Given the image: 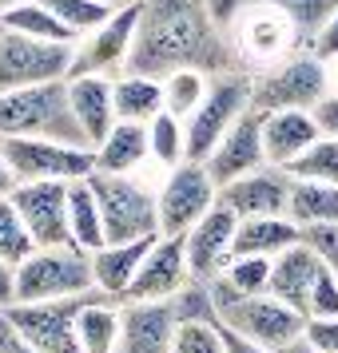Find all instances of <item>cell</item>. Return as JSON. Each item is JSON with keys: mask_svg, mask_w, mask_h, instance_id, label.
Here are the masks:
<instances>
[{"mask_svg": "<svg viewBox=\"0 0 338 353\" xmlns=\"http://www.w3.org/2000/svg\"><path fill=\"white\" fill-rule=\"evenodd\" d=\"M274 8H283L290 20H294V28L299 36L306 40V52H310V40L319 32L322 24L330 20V12L338 8V0H271Z\"/></svg>", "mask_w": 338, "mask_h": 353, "instance_id": "cell-38", "label": "cell"}, {"mask_svg": "<svg viewBox=\"0 0 338 353\" xmlns=\"http://www.w3.org/2000/svg\"><path fill=\"white\" fill-rule=\"evenodd\" d=\"M207 88H211V76L191 72V68L163 76V112H171L176 119H187V115L203 103Z\"/></svg>", "mask_w": 338, "mask_h": 353, "instance_id": "cell-33", "label": "cell"}, {"mask_svg": "<svg viewBox=\"0 0 338 353\" xmlns=\"http://www.w3.org/2000/svg\"><path fill=\"white\" fill-rule=\"evenodd\" d=\"M219 207V187L207 175L203 163H179L167 171L160 194H156V214H160V234L183 239L207 210Z\"/></svg>", "mask_w": 338, "mask_h": 353, "instance_id": "cell-9", "label": "cell"}, {"mask_svg": "<svg viewBox=\"0 0 338 353\" xmlns=\"http://www.w3.org/2000/svg\"><path fill=\"white\" fill-rule=\"evenodd\" d=\"M76 337L84 353H115L120 341V302L100 294L96 302H88L76 318Z\"/></svg>", "mask_w": 338, "mask_h": 353, "instance_id": "cell-29", "label": "cell"}, {"mask_svg": "<svg viewBox=\"0 0 338 353\" xmlns=\"http://www.w3.org/2000/svg\"><path fill=\"white\" fill-rule=\"evenodd\" d=\"M40 4L72 32V40L88 36L92 28H100L104 20L112 17V8H108L104 0H40Z\"/></svg>", "mask_w": 338, "mask_h": 353, "instance_id": "cell-34", "label": "cell"}, {"mask_svg": "<svg viewBox=\"0 0 338 353\" xmlns=\"http://www.w3.org/2000/svg\"><path fill=\"white\" fill-rule=\"evenodd\" d=\"M287 175L290 179H306V183L338 187V139L335 135H319V139L287 167Z\"/></svg>", "mask_w": 338, "mask_h": 353, "instance_id": "cell-32", "label": "cell"}, {"mask_svg": "<svg viewBox=\"0 0 338 353\" xmlns=\"http://www.w3.org/2000/svg\"><path fill=\"white\" fill-rule=\"evenodd\" d=\"M156 239L160 234H147V239H135V242H104L96 254H92V282H96V290L104 298L124 302L131 278H135L140 262H144V254L151 250Z\"/></svg>", "mask_w": 338, "mask_h": 353, "instance_id": "cell-23", "label": "cell"}, {"mask_svg": "<svg viewBox=\"0 0 338 353\" xmlns=\"http://www.w3.org/2000/svg\"><path fill=\"white\" fill-rule=\"evenodd\" d=\"M310 56H319L322 64L338 60V8L330 12V20L322 24L319 32H314V40H310Z\"/></svg>", "mask_w": 338, "mask_h": 353, "instance_id": "cell-43", "label": "cell"}, {"mask_svg": "<svg viewBox=\"0 0 338 353\" xmlns=\"http://www.w3.org/2000/svg\"><path fill=\"white\" fill-rule=\"evenodd\" d=\"M219 337H223V353H271V350H263V345H255V341H247V337L223 330V325H219Z\"/></svg>", "mask_w": 338, "mask_h": 353, "instance_id": "cell-46", "label": "cell"}, {"mask_svg": "<svg viewBox=\"0 0 338 353\" xmlns=\"http://www.w3.org/2000/svg\"><path fill=\"white\" fill-rule=\"evenodd\" d=\"M299 246V226L287 214H267V219H239L231 258H279L283 250Z\"/></svg>", "mask_w": 338, "mask_h": 353, "instance_id": "cell-24", "label": "cell"}, {"mask_svg": "<svg viewBox=\"0 0 338 353\" xmlns=\"http://www.w3.org/2000/svg\"><path fill=\"white\" fill-rule=\"evenodd\" d=\"M92 159H96V171H104V175H135L151 159V151H147V128L144 123L115 119V128L92 147Z\"/></svg>", "mask_w": 338, "mask_h": 353, "instance_id": "cell-25", "label": "cell"}, {"mask_svg": "<svg viewBox=\"0 0 338 353\" xmlns=\"http://www.w3.org/2000/svg\"><path fill=\"white\" fill-rule=\"evenodd\" d=\"M72 76V44L28 40L20 32L0 28V96L17 88L68 80Z\"/></svg>", "mask_w": 338, "mask_h": 353, "instance_id": "cell-11", "label": "cell"}, {"mask_svg": "<svg viewBox=\"0 0 338 353\" xmlns=\"http://www.w3.org/2000/svg\"><path fill=\"white\" fill-rule=\"evenodd\" d=\"M191 282V270H187V250H183V239H160L151 242V250L144 254L140 270L131 278L124 302H171L179 290Z\"/></svg>", "mask_w": 338, "mask_h": 353, "instance_id": "cell-15", "label": "cell"}, {"mask_svg": "<svg viewBox=\"0 0 338 353\" xmlns=\"http://www.w3.org/2000/svg\"><path fill=\"white\" fill-rule=\"evenodd\" d=\"M171 353H223L219 325H179Z\"/></svg>", "mask_w": 338, "mask_h": 353, "instance_id": "cell-40", "label": "cell"}, {"mask_svg": "<svg viewBox=\"0 0 338 353\" xmlns=\"http://www.w3.org/2000/svg\"><path fill=\"white\" fill-rule=\"evenodd\" d=\"M207 175L215 179V187H227L231 179H243L267 167V151H263V115L251 108L235 128L227 131L223 139L215 143V151L207 155Z\"/></svg>", "mask_w": 338, "mask_h": 353, "instance_id": "cell-17", "label": "cell"}, {"mask_svg": "<svg viewBox=\"0 0 338 353\" xmlns=\"http://www.w3.org/2000/svg\"><path fill=\"white\" fill-rule=\"evenodd\" d=\"M96 298L100 290L80 294V298H60V302H17L4 314L40 353H84L80 337H76V318H80L84 305L96 302Z\"/></svg>", "mask_w": 338, "mask_h": 353, "instance_id": "cell-13", "label": "cell"}, {"mask_svg": "<svg viewBox=\"0 0 338 353\" xmlns=\"http://www.w3.org/2000/svg\"><path fill=\"white\" fill-rule=\"evenodd\" d=\"M104 219V242H135L147 234H160V214H156V194L147 191L135 175H88Z\"/></svg>", "mask_w": 338, "mask_h": 353, "instance_id": "cell-7", "label": "cell"}, {"mask_svg": "<svg viewBox=\"0 0 338 353\" xmlns=\"http://www.w3.org/2000/svg\"><path fill=\"white\" fill-rule=\"evenodd\" d=\"M112 103H115V119L147 128L163 112V80L144 76V72H124V76L112 80Z\"/></svg>", "mask_w": 338, "mask_h": 353, "instance_id": "cell-26", "label": "cell"}, {"mask_svg": "<svg viewBox=\"0 0 338 353\" xmlns=\"http://www.w3.org/2000/svg\"><path fill=\"white\" fill-rule=\"evenodd\" d=\"M68 234H72V246H80L84 254H96L104 246V219L88 179L68 183Z\"/></svg>", "mask_w": 338, "mask_h": 353, "instance_id": "cell-27", "label": "cell"}, {"mask_svg": "<svg viewBox=\"0 0 338 353\" xmlns=\"http://www.w3.org/2000/svg\"><path fill=\"white\" fill-rule=\"evenodd\" d=\"M306 318H338V274L322 270L314 290H310V310Z\"/></svg>", "mask_w": 338, "mask_h": 353, "instance_id": "cell-41", "label": "cell"}, {"mask_svg": "<svg viewBox=\"0 0 338 353\" xmlns=\"http://www.w3.org/2000/svg\"><path fill=\"white\" fill-rule=\"evenodd\" d=\"M211 298H215V314H219V325L231 330V334L255 341L263 350L283 353L290 350L294 341H303L306 318L299 310L283 305L271 294H235L231 286H223L219 278H211Z\"/></svg>", "mask_w": 338, "mask_h": 353, "instance_id": "cell-4", "label": "cell"}, {"mask_svg": "<svg viewBox=\"0 0 338 353\" xmlns=\"http://www.w3.org/2000/svg\"><path fill=\"white\" fill-rule=\"evenodd\" d=\"M0 353H40L32 341H28V337L12 325V318H8V314H0Z\"/></svg>", "mask_w": 338, "mask_h": 353, "instance_id": "cell-44", "label": "cell"}, {"mask_svg": "<svg viewBox=\"0 0 338 353\" xmlns=\"http://www.w3.org/2000/svg\"><path fill=\"white\" fill-rule=\"evenodd\" d=\"M247 112H251V76H243V72L215 76L207 88V96H203V103L183 119V131H187V163H207L215 143Z\"/></svg>", "mask_w": 338, "mask_h": 353, "instance_id": "cell-8", "label": "cell"}, {"mask_svg": "<svg viewBox=\"0 0 338 353\" xmlns=\"http://www.w3.org/2000/svg\"><path fill=\"white\" fill-rule=\"evenodd\" d=\"M144 8V4H140ZM140 8H115L112 17L72 44V76H124L140 28Z\"/></svg>", "mask_w": 338, "mask_h": 353, "instance_id": "cell-12", "label": "cell"}, {"mask_svg": "<svg viewBox=\"0 0 338 353\" xmlns=\"http://www.w3.org/2000/svg\"><path fill=\"white\" fill-rule=\"evenodd\" d=\"M171 314H176L179 325H219L215 298H211V282L191 278V282L171 298Z\"/></svg>", "mask_w": 338, "mask_h": 353, "instance_id": "cell-35", "label": "cell"}, {"mask_svg": "<svg viewBox=\"0 0 338 353\" xmlns=\"http://www.w3.org/2000/svg\"><path fill=\"white\" fill-rule=\"evenodd\" d=\"M303 341L319 353H338V318H306Z\"/></svg>", "mask_w": 338, "mask_h": 353, "instance_id": "cell-42", "label": "cell"}, {"mask_svg": "<svg viewBox=\"0 0 338 353\" xmlns=\"http://www.w3.org/2000/svg\"><path fill=\"white\" fill-rule=\"evenodd\" d=\"M207 4L231 48L235 72L251 80L306 52V40L299 36L294 20L283 8H274L271 0H207Z\"/></svg>", "mask_w": 338, "mask_h": 353, "instance_id": "cell-2", "label": "cell"}, {"mask_svg": "<svg viewBox=\"0 0 338 353\" xmlns=\"http://www.w3.org/2000/svg\"><path fill=\"white\" fill-rule=\"evenodd\" d=\"M0 28H8V32H20L28 36V40H48V44H76L72 32H68L60 20L52 17L48 8L40 4V0H28V4H17L12 12H4L0 17Z\"/></svg>", "mask_w": 338, "mask_h": 353, "instance_id": "cell-30", "label": "cell"}, {"mask_svg": "<svg viewBox=\"0 0 338 353\" xmlns=\"http://www.w3.org/2000/svg\"><path fill=\"white\" fill-rule=\"evenodd\" d=\"M104 4H108V8H140V4H144V0H104Z\"/></svg>", "mask_w": 338, "mask_h": 353, "instance_id": "cell-49", "label": "cell"}, {"mask_svg": "<svg viewBox=\"0 0 338 353\" xmlns=\"http://www.w3.org/2000/svg\"><path fill=\"white\" fill-rule=\"evenodd\" d=\"M183 68L203 72L211 80L235 72L231 48L211 17V4L207 0H144L128 72L163 80Z\"/></svg>", "mask_w": 338, "mask_h": 353, "instance_id": "cell-1", "label": "cell"}, {"mask_svg": "<svg viewBox=\"0 0 338 353\" xmlns=\"http://www.w3.org/2000/svg\"><path fill=\"white\" fill-rule=\"evenodd\" d=\"M290 175L283 167H259L251 175L231 179L219 187V207L231 210L235 219H267V214H287Z\"/></svg>", "mask_w": 338, "mask_h": 353, "instance_id": "cell-16", "label": "cell"}, {"mask_svg": "<svg viewBox=\"0 0 338 353\" xmlns=\"http://www.w3.org/2000/svg\"><path fill=\"white\" fill-rule=\"evenodd\" d=\"M12 187H17V179H12V171H8L4 155H0V199H8V194H12Z\"/></svg>", "mask_w": 338, "mask_h": 353, "instance_id": "cell-48", "label": "cell"}, {"mask_svg": "<svg viewBox=\"0 0 338 353\" xmlns=\"http://www.w3.org/2000/svg\"><path fill=\"white\" fill-rule=\"evenodd\" d=\"M0 155L17 183H76L96 171L92 147L56 143V139H8L0 143Z\"/></svg>", "mask_w": 338, "mask_h": 353, "instance_id": "cell-10", "label": "cell"}, {"mask_svg": "<svg viewBox=\"0 0 338 353\" xmlns=\"http://www.w3.org/2000/svg\"><path fill=\"white\" fill-rule=\"evenodd\" d=\"M179 321L171 302H120L115 353H171Z\"/></svg>", "mask_w": 338, "mask_h": 353, "instance_id": "cell-18", "label": "cell"}, {"mask_svg": "<svg viewBox=\"0 0 338 353\" xmlns=\"http://www.w3.org/2000/svg\"><path fill=\"white\" fill-rule=\"evenodd\" d=\"M12 207L20 223L28 226L36 246H72L68 234V183H17L12 187Z\"/></svg>", "mask_w": 338, "mask_h": 353, "instance_id": "cell-14", "label": "cell"}, {"mask_svg": "<svg viewBox=\"0 0 338 353\" xmlns=\"http://www.w3.org/2000/svg\"><path fill=\"white\" fill-rule=\"evenodd\" d=\"M32 250H36V242H32V234H28V226L20 223L12 199H0V262L17 270Z\"/></svg>", "mask_w": 338, "mask_h": 353, "instance_id": "cell-36", "label": "cell"}, {"mask_svg": "<svg viewBox=\"0 0 338 353\" xmlns=\"http://www.w3.org/2000/svg\"><path fill=\"white\" fill-rule=\"evenodd\" d=\"M283 353H319V350H310L306 341H294V345H290V350H283Z\"/></svg>", "mask_w": 338, "mask_h": 353, "instance_id": "cell-50", "label": "cell"}, {"mask_svg": "<svg viewBox=\"0 0 338 353\" xmlns=\"http://www.w3.org/2000/svg\"><path fill=\"white\" fill-rule=\"evenodd\" d=\"M319 135L322 131H319L314 112H267L263 115V151H267L271 167L287 171Z\"/></svg>", "mask_w": 338, "mask_h": 353, "instance_id": "cell-22", "label": "cell"}, {"mask_svg": "<svg viewBox=\"0 0 338 353\" xmlns=\"http://www.w3.org/2000/svg\"><path fill=\"white\" fill-rule=\"evenodd\" d=\"M287 219L299 226V230H303V226H314V223H338V187L290 179Z\"/></svg>", "mask_w": 338, "mask_h": 353, "instance_id": "cell-28", "label": "cell"}, {"mask_svg": "<svg viewBox=\"0 0 338 353\" xmlns=\"http://www.w3.org/2000/svg\"><path fill=\"white\" fill-rule=\"evenodd\" d=\"M17 4H28V0H0V17H4V12H12Z\"/></svg>", "mask_w": 338, "mask_h": 353, "instance_id": "cell-51", "label": "cell"}, {"mask_svg": "<svg viewBox=\"0 0 338 353\" xmlns=\"http://www.w3.org/2000/svg\"><path fill=\"white\" fill-rule=\"evenodd\" d=\"M330 96V76L326 64L310 52L290 56L287 64L271 68L251 80V108L259 115L267 112H314Z\"/></svg>", "mask_w": 338, "mask_h": 353, "instance_id": "cell-6", "label": "cell"}, {"mask_svg": "<svg viewBox=\"0 0 338 353\" xmlns=\"http://www.w3.org/2000/svg\"><path fill=\"white\" fill-rule=\"evenodd\" d=\"M235 226H239V219H235L231 210L215 207L183 234V250H187V270H191V278L211 282V278L223 274V266L231 262Z\"/></svg>", "mask_w": 338, "mask_h": 353, "instance_id": "cell-19", "label": "cell"}, {"mask_svg": "<svg viewBox=\"0 0 338 353\" xmlns=\"http://www.w3.org/2000/svg\"><path fill=\"white\" fill-rule=\"evenodd\" d=\"M299 242H303L310 254L319 258L326 270L338 274V223H314L299 230Z\"/></svg>", "mask_w": 338, "mask_h": 353, "instance_id": "cell-39", "label": "cell"}, {"mask_svg": "<svg viewBox=\"0 0 338 353\" xmlns=\"http://www.w3.org/2000/svg\"><path fill=\"white\" fill-rule=\"evenodd\" d=\"M8 139H56V143L88 147L68 108V80L4 92L0 96V143Z\"/></svg>", "mask_w": 338, "mask_h": 353, "instance_id": "cell-3", "label": "cell"}, {"mask_svg": "<svg viewBox=\"0 0 338 353\" xmlns=\"http://www.w3.org/2000/svg\"><path fill=\"white\" fill-rule=\"evenodd\" d=\"M17 302H60L92 294V254L80 246H36L17 270Z\"/></svg>", "mask_w": 338, "mask_h": 353, "instance_id": "cell-5", "label": "cell"}, {"mask_svg": "<svg viewBox=\"0 0 338 353\" xmlns=\"http://www.w3.org/2000/svg\"><path fill=\"white\" fill-rule=\"evenodd\" d=\"M314 119H319L322 135H335V139H338V92H330V96L314 108Z\"/></svg>", "mask_w": 338, "mask_h": 353, "instance_id": "cell-45", "label": "cell"}, {"mask_svg": "<svg viewBox=\"0 0 338 353\" xmlns=\"http://www.w3.org/2000/svg\"><path fill=\"white\" fill-rule=\"evenodd\" d=\"M8 305H17V274H12V266L0 262V314Z\"/></svg>", "mask_w": 338, "mask_h": 353, "instance_id": "cell-47", "label": "cell"}, {"mask_svg": "<svg viewBox=\"0 0 338 353\" xmlns=\"http://www.w3.org/2000/svg\"><path fill=\"white\" fill-rule=\"evenodd\" d=\"M68 108H72L84 143L96 147L115 128L112 80L108 76H68Z\"/></svg>", "mask_w": 338, "mask_h": 353, "instance_id": "cell-20", "label": "cell"}, {"mask_svg": "<svg viewBox=\"0 0 338 353\" xmlns=\"http://www.w3.org/2000/svg\"><path fill=\"white\" fill-rule=\"evenodd\" d=\"M219 282L231 286L235 294H267L271 286V258H231L219 274Z\"/></svg>", "mask_w": 338, "mask_h": 353, "instance_id": "cell-37", "label": "cell"}, {"mask_svg": "<svg viewBox=\"0 0 338 353\" xmlns=\"http://www.w3.org/2000/svg\"><path fill=\"white\" fill-rule=\"evenodd\" d=\"M147 151L160 167H179L187 163V131H183V119H176L171 112H160L151 123H147Z\"/></svg>", "mask_w": 338, "mask_h": 353, "instance_id": "cell-31", "label": "cell"}, {"mask_svg": "<svg viewBox=\"0 0 338 353\" xmlns=\"http://www.w3.org/2000/svg\"><path fill=\"white\" fill-rule=\"evenodd\" d=\"M322 270H326V266L299 242V246L283 250L279 258H271V286H267V294L279 298L283 305H290V310H299L306 318V310H310V290H314Z\"/></svg>", "mask_w": 338, "mask_h": 353, "instance_id": "cell-21", "label": "cell"}]
</instances>
